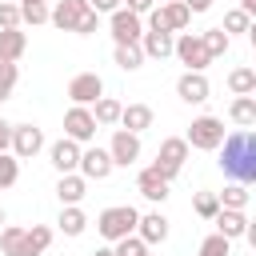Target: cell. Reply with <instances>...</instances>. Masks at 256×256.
<instances>
[{"mask_svg": "<svg viewBox=\"0 0 256 256\" xmlns=\"http://www.w3.org/2000/svg\"><path fill=\"white\" fill-rule=\"evenodd\" d=\"M220 152V172L236 184H256V132L240 128V132H228L224 144L216 148Z\"/></svg>", "mask_w": 256, "mask_h": 256, "instance_id": "cell-1", "label": "cell"}, {"mask_svg": "<svg viewBox=\"0 0 256 256\" xmlns=\"http://www.w3.org/2000/svg\"><path fill=\"white\" fill-rule=\"evenodd\" d=\"M136 224H140V212H136L132 204H112V208H104V212L96 216V232H100L108 244H116V240L132 236V232H136Z\"/></svg>", "mask_w": 256, "mask_h": 256, "instance_id": "cell-2", "label": "cell"}, {"mask_svg": "<svg viewBox=\"0 0 256 256\" xmlns=\"http://www.w3.org/2000/svg\"><path fill=\"white\" fill-rule=\"evenodd\" d=\"M224 120L220 116H196L192 124H188V132H184V140L192 144V148H200V152H216L220 144H224Z\"/></svg>", "mask_w": 256, "mask_h": 256, "instance_id": "cell-3", "label": "cell"}, {"mask_svg": "<svg viewBox=\"0 0 256 256\" xmlns=\"http://www.w3.org/2000/svg\"><path fill=\"white\" fill-rule=\"evenodd\" d=\"M176 60H180L188 72H204V68L212 64V52H208V44H204L200 32H180V36H176Z\"/></svg>", "mask_w": 256, "mask_h": 256, "instance_id": "cell-4", "label": "cell"}, {"mask_svg": "<svg viewBox=\"0 0 256 256\" xmlns=\"http://www.w3.org/2000/svg\"><path fill=\"white\" fill-rule=\"evenodd\" d=\"M108 32H112L116 44H140L148 28H144V16H136L132 8H116L108 16Z\"/></svg>", "mask_w": 256, "mask_h": 256, "instance_id": "cell-5", "label": "cell"}, {"mask_svg": "<svg viewBox=\"0 0 256 256\" xmlns=\"http://www.w3.org/2000/svg\"><path fill=\"white\" fill-rule=\"evenodd\" d=\"M96 116H92V108H84V104H72L68 112H64V136H72L76 144H92L96 140Z\"/></svg>", "mask_w": 256, "mask_h": 256, "instance_id": "cell-6", "label": "cell"}, {"mask_svg": "<svg viewBox=\"0 0 256 256\" xmlns=\"http://www.w3.org/2000/svg\"><path fill=\"white\" fill-rule=\"evenodd\" d=\"M104 96V80H100V72H76L72 80H68V100L72 104H96Z\"/></svg>", "mask_w": 256, "mask_h": 256, "instance_id": "cell-7", "label": "cell"}, {"mask_svg": "<svg viewBox=\"0 0 256 256\" xmlns=\"http://www.w3.org/2000/svg\"><path fill=\"white\" fill-rule=\"evenodd\" d=\"M108 152L116 160V168H132L140 160V132H128V128H116L112 140H108Z\"/></svg>", "mask_w": 256, "mask_h": 256, "instance_id": "cell-8", "label": "cell"}, {"mask_svg": "<svg viewBox=\"0 0 256 256\" xmlns=\"http://www.w3.org/2000/svg\"><path fill=\"white\" fill-rule=\"evenodd\" d=\"M80 156H84V148L72 140V136H60L56 144H48V164L64 176V172H80Z\"/></svg>", "mask_w": 256, "mask_h": 256, "instance_id": "cell-9", "label": "cell"}, {"mask_svg": "<svg viewBox=\"0 0 256 256\" xmlns=\"http://www.w3.org/2000/svg\"><path fill=\"white\" fill-rule=\"evenodd\" d=\"M88 12H92L88 0H56V8H52V28H60V32H76L80 20H84Z\"/></svg>", "mask_w": 256, "mask_h": 256, "instance_id": "cell-10", "label": "cell"}, {"mask_svg": "<svg viewBox=\"0 0 256 256\" xmlns=\"http://www.w3.org/2000/svg\"><path fill=\"white\" fill-rule=\"evenodd\" d=\"M40 148H44V128H36V124H12V152L20 160H32Z\"/></svg>", "mask_w": 256, "mask_h": 256, "instance_id": "cell-11", "label": "cell"}, {"mask_svg": "<svg viewBox=\"0 0 256 256\" xmlns=\"http://www.w3.org/2000/svg\"><path fill=\"white\" fill-rule=\"evenodd\" d=\"M208 92H212V84H208L204 72H188V68H184V76L176 80V96H180L184 104H204Z\"/></svg>", "mask_w": 256, "mask_h": 256, "instance_id": "cell-12", "label": "cell"}, {"mask_svg": "<svg viewBox=\"0 0 256 256\" xmlns=\"http://www.w3.org/2000/svg\"><path fill=\"white\" fill-rule=\"evenodd\" d=\"M112 168H116V160H112L108 148H84V156H80V172H84L88 180H108Z\"/></svg>", "mask_w": 256, "mask_h": 256, "instance_id": "cell-13", "label": "cell"}, {"mask_svg": "<svg viewBox=\"0 0 256 256\" xmlns=\"http://www.w3.org/2000/svg\"><path fill=\"white\" fill-rule=\"evenodd\" d=\"M168 184H172V180H164L152 164L140 168V176H136V192H140L144 200H152V204H164V200H168Z\"/></svg>", "mask_w": 256, "mask_h": 256, "instance_id": "cell-14", "label": "cell"}, {"mask_svg": "<svg viewBox=\"0 0 256 256\" xmlns=\"http://www.w3.org/2000/svg\"><path fill=\"white\" fill-rule=\"evenodd\" d=\"M136 232H140V236H144V244L152 248V244H164V240H168L172 224H168V216H164V212H140Z\"/></svg>", "mask_w": 256, "mask_h": 256, "instance_id": "cell-15", "label": "cell"}, {"mask_svg": "<svg viewBox=\"0 0 256 256\" xmlns=\"http://www.w3.org/2000/svg\"><path fill=\"white\" fill-rule=\"evenodd\" d=\"M84 196H88V176L84 172H64L56 180V200L60 204H80Z\"/></svg>", "mask_w": 256, "mask_h": 256, "instance_id": "cell-16", "label": "cell"}, {"mask_svg": "<svg viewBox=\"0 0 256 256\" xmlns=\"http://www.w3.org/2000/svg\"><path fill=\"white\" fill-rule=\"evenodd\" d=\"M140 48L148 60H168V56H176V36L172 32H144Z\"/></svg>", "mask_w": 256, "mask_h": 256, "instance_id": "cell-17", "label": "cell"}, {"mask_svg": "<svg viewBox=\"0 0 256 256\" xmlns=\"http://www.w3.org/2000/svg\"><path fill=\"white\" fill-rule=\"evenodd\" d=\"M188 148H192V144H188L184 136H168V140H160V148H156V160L180 172V168H184V160H188Z\"/></svg>", "mask_w": 256, "mask_h": 256, "instance_id": "cell-18", "label": "cell"}, {"mask_svg": "<svg viewBox=\"0 0 256 256\" xmlns=\"http://www.w3.org/2000/svg\"><path fill=\"white\" fill-rule=\"evenodd\" d=\"M212 224H216V232H220V236H228V240H240V236L248 232V216H244L240 208H220Z\"/></svg>", "mask_w": 256, "mask_h": 256, "instance_id": "cell-19", "label": "cell"}, {"mask_svg": "<svg viewBox=\"0 0 256 256\" xmlns=\"http://www.w3.org/2000/svg\"><path fill=\"white\" fill-rule=\"evenodd\" d=\"M56 224H60V232H64V236H72V240H76V236H84L88 216H84V208H80V204H60V220H56Z\"/></svg>", "mask_w": 256, "mask_h": 256, "instance_id": "cell-20", "label": "cell"}, {"mask_svg": "<svg viewBox=\"0 0 256 256\" xmlns=\"http://www.w3.org/2000/svg\"><path fill=\"white\" fill-rule=\"evenodd\" d=\"M24 48H28V36H24L20 28H0V60L16 64V60L24 56Z\"/></svg>", "mask_w": 256, "mask_h": 256, "instance_id": "cell-21", "label": "cell"}, {"mask_svg": "<svg viewBox=\"0 0 256 256\" xmlns=\"http://www.w3.org/2000/svg\"><path fill=\"white\" fill-rule=\"evenodd\" d=\"M160 12H164L168 32H184V28L192 24V8H188L184 0H168V4H160Z\"/></svg>", "mask_w": 256, "mask_h": 256, "instance_id": "cell-22", "label": "cell"}, {"mask_svg": "<svg viewBox=\"0 0 256 256\" xmlns=\"http://www.w3.org/2000/svg\"><path fill=\"white\" fill-rule=\"evenodd\" d=\"M112 60H116L120 72H136V68H144L148 56H144L140 44H116V48H112Z\"/></svg>", "mask_w": 256, "mask_h": 256, "instance_id": "cell-23", "label": "cell"}, {"mask_svg": "<svg viewBox=\"0 0 256 256\" xmlns=\"http://www.w3.org/2000/svg\"><path fill=\"white\" fill-rule=\"evenodd\" d=\"M92 116H96V124H100V128H116V124H120V116H124V104H120L116 96H100V100H96V108H92Z\"/></svg>", "mask_w": 256, "mask_h": 256, "instance_id": "cell-24", "label": "cell"}, {"mask_svg": "<svg viewBox=\"0 0 256 256\" xmlns=\"http://www.w3.org/2000/svg\"><path fill=\"white\" fill-rule=\"evenodd\" d=\"M48 244H52V228H48V224H32V228H24V256H44Z\"/></svg>", "mask_w": 256, "mask_h": 256, "instance_id": "cell-25", "label": "cell"}, {"mask_svg": "<svg viewBox=\"0 0 256 256\" xmlns=\"http://www.w3.org/2000/svg\"><path fill=\"white\" fill-rule=\"evenodd\" d=\"M120 128H128V132H144V128H152V108H148V104H124Z\"/></svg>", "mask_w": 256, "mask_h": 256, "instance_id": "cell-26", "label": "cell"}, {"mask_svg": "<svg viewBox=\"0 0 256 256\" xmlns=\"http://www.w3.org/2000/svg\"><path fill=\"white\" fill-rule=\"evenodd\" d=\"M228 120L240 124V128L256 124V96H232V104H228Z\"/></svg>", "mask_w": 256, "mask_h": 256, "instance_id": "cell-27", "label": "cell"}, {"mask_svg": "<svg viewBox=\"0 0 256 256\" xmlns=\"http://www.w3.org/2000/svg\"><path fill=\"white\" fill-rule=\"evenodd\" d=\"M228 92L232 96H256V68H232L228 72Z\"/></svg>", "mask_w": 256, "mask_h": 256, "instance_id": "cell-28", "label": "cell"}, {"mask_svg": "<svg viewBox=\"0 0 256 256\" xmlns=\"http://www.w3.org/2000/svg\"><path fill=\"white\" fill-rule=\"evenodd\" d=\"M0 252L4 256H24V228L20 224H4L0 228Z\"/></svg>", "mask_w": 256, "mask_h": 256, "instance_id": "cell-29", "label": "cell"}, {"mask_svg": "<svg viewBox=\"0 0 256 256\" xmlns=\"http://www.w3.org/2000/svg\"><path fill=\"white\" fill-rule=\"evenodd\" d=\"M220 208H224V204H220V192H196V200H192V212H196L200 220H216Z\"/></svg>", "mask_w": 256, "mask_h": 256, "instance_id": "cell-30", "label": "cell"}, {"mask_svg": "<svg viewBox=\"0 0 256 256\" xmlns=\"http://www.w3.org/2000/svg\"><path fill=\"white\" fill-rule=\"evenodd\" d=\"M20 16H24V24H52V8L44 4V0H28V4H20Z\"/></svg>", "mask_w": 256, "mask_h": 256, "instance_id": "cell-31", "label": "cell"}, {"mask_svg": "<svg viewBox=\"0 0 256 256\" xmlns=\"http://www.w3.org/2000/svg\"><path fill=\"white\" fill-rule=\"evenodd\" d=\"M220 204L224 208H248V184H236V180H228L224 184V192H220Z\"/></svg>", "mask_w": 256, "mask_h": 256, "instance_id": "cell-32", "label": "cell"}, {"mask_svg": "<svg viewBox=\"0 0 256 256\" xmlns=\"http://www.w3.org/2000/svg\"><path fill=\"white\" fill-rule=\"evenodd\" d=\"M220 28H224L228 36H236V32H244V36H248V28H252V16H248V12L236 4L232 12H224V24H220Z\"/></svg>", "mask_w": 256, "mask_h": 256, "instance_id": "cell-33", "label": "cell"}, {"mask_svg": "<svg viewBox=\"0 0 256 256\" xmlns=\"http://www.w3.org/2000/svg\"><path fill=\"white\" fill-rule=\"evenodd\" d=\"M20 180V156L16 152H0V188H12Z\"/></svg>", "mask_w": 256, "mask_h": 256, "instance_id": "cell-34", "label": "cell"}, {"mask_svg": "<svg viewBox=\"0 0 256 256\" xmlns=\"http://www.w3.org/2000/svg\"><path fill=\"white\" fill-rule=\"evenodd\" d=\"M200 36H204V44H208L212 60H216V56H224V52H228V44H232V36H228L224 28H208V32H200Z\"/></svg>", "mask_w": 256, "mask_h": 256, "instance_id": "cell-35", "label": "cell"}, {"mask_svg": "<svg viewBox=\"0 0 256 256\" xmlns=\"http://www.w3.org/2000/svg\"><path fill=\"white\" fill-rule=\"evenodd\" d=\"M228 252H232V240L220 236V232H212V236L200 240V256H228Z\"/></svg>", "mask_w": 256, "mask_h": 256, "instance_id": "cell-36", "label": "cell"}, {"mask_svg": "<svg viewBox=\"0 0 256 256\" xmlns=\"http://www.w3.org/2000/svg\"><path fill=\"white\" fill-rule=\"evenodd\" d=\"M16 80H20V68H16V64H8V60H0V104L16 92Z\"/></svg>", "mask_w": 256, "mask_h": 256, "instance_id": "cell-37", "label": "cell"}, {"mask_svg": "<svg viewBox=\"0 0 256 256\" xmlns=\"http://www.w3.org/2000/svg\"><path fill=\"white\" fill-rule=\"evenodd\" d=\"M112 248H116V256H144V252H148V244H144V236H140V232H132V236L116 240Z\"/></svg>", "mask_w": 256, "mask_h": 256, "instance_id": "cell-38", "label": "cell"}, {"mask_svg": "<svg viewBox=\"0 0 256 256\" xmlns=\"http://www.w3.org/2000/svg\"><path fill=\"white\" fill-rule=\"evenodd\" d=\"M24 24V16H20V4H0V28H20Z\"/></svg>", "mask_w": 256, "mask_h": 256, "instance_id": "cell-39", "label": "cell"}, {"mask_svg": "<svg viewBox=\"0 0 256 256\" xmlns=\"http://www.w3.org/2000/svg\"><path fill=\"white\" fill-rule=\"evenodd\" d=\"M92 32H100V12L92 8L84 20H80V28H76V36H92Z\"/></svg>", "mask_w": 256, "mask_h": 256, "instance_id": "cell-40", "label": "cell"}, {"mask_svg": "<svg viewBox=\"0 0 256 256\" xmlns=\"http://www.w3.org/2000/svg\"><path fill=\"white\" fill-rule=\"evenodd\" d=\"M88 4H92V8L100 12V16H112L116 8H124V0H88Z\"/></svg>", "mask_w": 256, "mask_h": 256, "instance_id": "cell-41", "label": "cell"}, {"mask_svg": "<svg viewBox=\"0 0 256 256\" xmlns=\"http://www.w3.org/2000/svg\"><path fill=\"white\" fill-rule=\"evenodd\" d=\"M0 152H12V124L0 116Z\"/></svg>", "mask_w": 256, "mask_h": 256, "instance_id": "cell-42", "label": "cell"}, {"mask_svg": "<svg viewBox=\"0 0 256 256\" xmlns=\"http://www.w3.org/2000/svg\"><path fill=\"white\" fill-rule=\"evenodd\" d=\"M124 8H132V12H136V16H148V12H152V8H156V0H128V4H124Z\"/></svg>", "mask_w": 256, "mask_h": 256, "instance_id": "cell-43", "label": "cell"}, {"mask_svg": "<svg viewBox=\"0 0 256 256\" xmlns=\"http://www.w3.org/2000/svg\"><path fill=\"white\" fill-rule=\"evenodd\" d=\"M152 168H156V172H160V176H164V180H176V176H180V172H176V168H168V164H160V160H152Z\"/></svg>", "mask_w": 256, "mask_h": 256, "instance_id": "cell-44", "label": "cell"}, {"mask_svg": "<svg viewBox=\"0 0 256 256\" xmlns=\"http://www.w3.org/2000/svg\"><path fill=\"white\" fill-rule=\"evenodd\" d=\"M188 8H192V16H200V12H208L212 8V0H184Z\"/></svg>", "mask_w": 256, "mask_h": 256, "instance_id": "cell-45", "label": "cell"}, {"mask_svg": "<svg viewBox=\"0 0 256 256\" xmlns=\"http://www.w3.org/2000/svg\"><path fill=\"white\" fill-rule=\"evenodd\" d=\"M244 240H248V248L256 252V220H248V232H244Z\"/></svg>", "mask_w": 256, "mask_h": 256, "instance_id": "cell-46", "label": "cell"}, {"mask_svg": "<svg viewBox=\"0 0 256 256\" xmlns=\"http://www.w3.org/2000/svg\"><path fill=\"white\" fill-rule=\"evenodd\" d=\"M240 8H244V12L252 16V20H256V0H240Z\"/></svg>", "mask_w": 256, "mask_h": 256, "instance_id": "cell-47", "label": "cell"}, {"mask_svg": "<svg viewBox=\"0 0 256 256\" xmlns=\"http://www.w3.org/2000/svg\"><path fill=\"white\" fill-rule=\"evenodd\" d=\"M92 256H116V248H112V244H108V248H96V252H92Z\"/></svg>", "mask_w": 256, "mask_h": 256, "instance_id": "cell-48", "label": "cell"}, {"mask_svg": "<svg viewBox=\"0 0 256 256\" xmlns=\"http://www.w3.org/2000/svg\"><path fill=\"white\" fill-rule=\"evenodd\" d=\"M248 44H252V52H256V20H252V28H248Z\"/></svg>", "mask_w": 256, "mask_h": 256, "instance_id": "cell-49", "label": "cell"}, {"mask_svg": "<svg viewBox=\"0 0 256 256\" xmlns=\"http://www.w3.org/2000/svg\"><path fill=\"white\" fill-rule=\"evenodd\" d=\"M4 224H8V216H4V208H0V228H4Z\"/></svg>", "mask_w": 256, "mask_h": 256, "instance_id": "cell-50", "label": "cell"}, {"mask_svg": "<svg viewBox=\"0 0 256 256\" xmlns=\"http://www.w3.org/2000/svg\"><path fill=\"white\" fill-rule=\"evenodd\" d=\"M16 4H28V0H16Z\"/></svg>", "mask_w": 256, "mask_h": 256, "instance_id": "cell-51", "label": "cell"}, {"mask_svg": "<svg viewBox=\"0 0 256 256\" xmlns=\"http://www.w3.org/2000/svg\"><path fill=\"white\" fill-rule=\"evenodd\" d=\"M144 256H152V252H144Z\"/></svg>", "mask_w": 256, "mask_h": 256, "instance_id": "cell-52", "label": "cell"}, {"mask_svg": "<svg viewBox=\"0 0 256 256\" xmlns=\"http://www.w3.org/2000/svg\"><path fill=\"white\" fill-rule=\"evenodd\" d=\"M160 4H168V0H160Z\"/></svg>", "mask_w": 256, "mask_h": 256, "instance_id": "cell-53", "label": "cell"}]
</instances>
